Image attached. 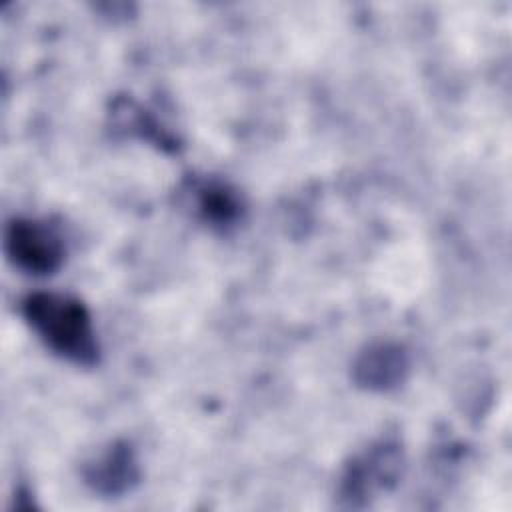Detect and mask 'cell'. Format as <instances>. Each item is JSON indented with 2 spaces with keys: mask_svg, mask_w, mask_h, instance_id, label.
I'll use <instances>...</instances> for the list:
<instances>
[{
  "mask_svg": "<svg viewBox=\"0 0 512 512\" xmlns=\"http://www.w3.org/2000/svg\"><path fill=\"white\" fill-rule=\"evenodd\" d=\"M4 248L8 258L30 274H50L64 258L60 236L34 220H14L6 228Z\"/></svg>",
  "mask_w": 512,
  "mask_h": 512,
  "instance_id": "2",
  "label": "cell"
},
{
  "mask_svg": "<svg viewBox=\"0 0 512 512\" xmlns=\"http://www.w3.org/2000/svg\"><path fill=\"white\" fill-rule=\"evenodd\" d=\"M406 366V356L398 346L380 344L372 346L358 358L354 376L366 388L386 390L402 380Z\"/></svg>",
  "mask_w": 512,
  "mask_h": 512,
  "instance_id": "3",
  "label": "cell"
},
{
  "mask_svg": "<svg viewBox=\"0 0 512 512\" xmlns=\"http://www.w3.org/2000/svg\"><path fill=\"white\" fill-rule=\"evenodd\" d=\"M88 482L102 492H122L136 480V464L126 446H114L100 460L90 464Z\"/></svg>",
  "mask_w": 512,
  "mask_h": 512,
  "instance_id": "4",
  "label": "cell"
},
{
  "mask_svg": "<svg viewBox=\"0 0 512 512\" xmlns=\"http://www.w3.org/2000/svg\"><path fill=\"white\" fill-rule=\"evenodd\" d=\"M22 310L32 330L54 354L82 366L96 364V332L80 300L58 292H36L24 300Z\"/></svg>",
  "mask_w": 512,
  "mask_h": 512,
  "instance_id": "1",
  "label": "cell"
},
{
  "mask_svg": "<svg viewBox=\"0 0 512 512\" xmlns=\"http://www.w3.org/2000/svg\"><path fill=\"white\" fill-rule=\"evenodd\" d=\"M202 192L204 194L200 198V210L204 212L206 218L214 222H230L238 214V204L226 188L208 186Z\"/></svg>",
  "mask_w": 512,
  "mask_h": 512,
  "instance_id": "5",
  "label": "cell"
}]
</instances>
